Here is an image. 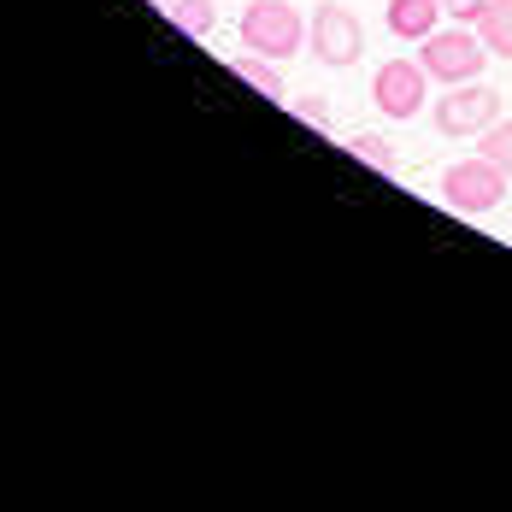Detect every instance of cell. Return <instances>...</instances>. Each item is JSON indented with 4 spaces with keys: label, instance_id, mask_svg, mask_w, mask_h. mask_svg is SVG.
I'll return each instance as SVG.
<instances>
[{
    "label": "cell",
    "instance_id": "obj_7",
    "mask_svg": "<svg viewBox=\"0 0 512 512\" xmlns=\"http://www.w3.org/2000/svg\"><path fill=\"white\" fill-rule=\"evenodd\" d=\"M442 18H448L442 0H389V6H383V24H389V36H401V42H424Z\"/></svg>",
    "mask_w": 512,
    "mask_h": 512
},
{
    "label": "cell",
    "instance_id": "obj_15",
    "mask_svg": "<svg viewBox=\"0 0 512 512\" xmlns=\"http://www.w3.org/2000/svg\"><path fill=\"white\" fill-rule=\"evenodd\" d=\"M154 6H171V0H154Z\"/></svg>",
    "mask_w": 512,
    "mask_h": 512
},
{
    "label": "cell",
    "instance_id": "obj_9",
    "mask_svg": "<svg viewBox=\"0 0 512 512\" xmlns=\"http://www.w3.org/2000/svg\"><path fill=\"white\" fill-rule=\"evenodd\" d=\"M165 18H171V30H183V36L206 42V36L218 30V0H171Z\"/></svg>",
    "mask_w": 512,
    "mask_h": 512
},
{
    "label": "cell",
    "instance_id": "obj_11",
    "mask_svg": "<svg viewBox=\"0 0 512 512\" xmlns=\"http://www.w3.org/2000/svg\"><path fill=\"white\" fill-rule=\"evenodd\" d=\"M477 36H483V48L495 53V59H512V0H501V6L477 24Z\"/></svg>",
    "mask_w": 512,
    "mask_h": 512
},
{
    "label": "cell",
    "instance_id": "obj_5",
    "mask_svg": "<svg viewBox=\"0 0 512 512\" xmlns=\"http://www.w3.org/2000/svg\"><path fill=\"white\" fill-rule=\"evenodd\" d=\"M307 48L318 53V65H330V71L359 65V53H365V24H359V12H354V6H336V0L312 6Z\"/></svg>",
    "mask_w": 512,
    "mask_h": 512
},
{
    "label": "cell",
    "instance_id": "obj_1",
    "mask_svg": "<svg viewBox=\"0 0 512 512\" xmlns=\"http://www.w3.org/2000/svg\"><path fill=\"white\" fill-rule=\"evenodd\" d=\"M489 59L495 53L483 48V36L471 30V24H454V30H430L424 42H418V65L430 71V83H477L483 71H489Z\"/></svg>",
    "mask_w": 512,
    "mask_h": 512
},
{
    "label": "cell",
    "instance_id": "obj_4",
    "mask_svg": "<svg viewBox=\"0 0 512 512\" xmlns=\"http://www.w3.org/2000/svg\"><path fill=\"white\" fill-rule=\"evenodd\" d=\"M430 118H436V130L448 136V142H477L495 118H501V95L477 77V83H448V95L430 106Z\"/></svg>",
    "mask_w": 512,
    "mask_h": 512
},
{
    "label": "cell",
    "instance_id": "obj_2",
    "mask_svg": "<svg viewBox=\"0 0 512 512\" xmlns=\"http://www.w3.org/2000/svg\"><path fill=\"white\" fill-rule=\"evenodd\" d=\"M507 189H512V177L495 165V159H483V154L442 165V201L454 206L460 218H483V212H495V206L507 201Z\"/></svg>",
    "mask_w": 512,
    "mask_h": 512
},
{
    "label": "cell",
    "instance_id": "obj_14",
    "mask_svg": "<svg viewBox=\"0 0 512 512\" xmlns=\"http://www.w3.org/2000/svg\"><path fill=\"white\" fill-rule=\"evenodd\" d=\"M295 118H307V124H330V106L318 101V95H301V101H289Z\"/></svg>",
    "mask_w": 512,
    "mask_h": 512
},
{
    "label": "cell",
    "instance_id": "obj_3",
    "mask_svg": "<svg viewBox=\"0 0 512 512\" xmlns=\"http://www.w3.org/2000/svg\"><path fill=\"white\" fill-rule=\"evenodd\" d=\"M242 48L265 53V59H295L307 48V18L289 6V0H248L242 12Z\"/></svg>",
    "mask_w": 512,
    "mask_h": 512
},
{
    "label": "cell",
    "instance_id": "obj_10",
    "mask_svg": "<svg viewBox=\"0 0 512 512\" xmlns=\"http://www.w3.org/2000/svg\"><path fill=\"white\" fill-rule=\"evenodd\" d=\"M348 154H354L359 165H371V171H383V177H395V171H401V154H395L383 136H348Z\"/></svg>",
    "mask_w": 512,
    "mask_h": 512
},
{
    "label": "cell",
    "instance_id": "obj_6",
    "mask_svg": "<svg viewBox=\"0 0 512 512\" xmlns=\"http://www.w3.org/2000/svg\"><path fill=\"white\" fill-rule=\"evenodd\" d=\"M371 106H377L383 118H395V124L418 118V112L430 106V71H424L418 59H383L377 77H371Z\"/></svg>",
    "mask_w": 512,
    "mask_h": 512
},
{
    "label": "cell",
    "instance_id": "obj_13",
    "mask_svg": "<svg viewBox=\"0 0 512 512\" xmlns=\"http://www.w3.org/2000/svg\"><path fill=\"white\" fill-rule=\"evenodd\" d=\"M495 6H501V0H442V12H448L454 24H471V30H477V24H483Z\"/></svg>",
    "mask_w": 512,
    "mask_h": 512
},
{
    "label": "cell",
    "instance_id": "obj_8",
    "mask_svg": "<svg viewBox=\"0 0 512 512\" xmlns=\"http://www.w3.org/2000/svg\"><path fill=\"white\" fill-rule=\"evenodd\" d=\"M230 71H236V77H248V83H254V89H259V95H265V101L289 106V83L277 77V59H265V53L242 48V53H236V59H230Z\"/></svg>",
    "mask_w": 512,
    "mask_h": 512
},
{
    "label": "cell",
    "instance_id": "obj_12",
    "mask_svg": "<svg viewBox=\"0 0 512 512\" xmlns=\"http://www.w3.org/2000/svg\"><path fill=\"white\" fill-rule=\"evenodd\" d=\"M477 154L495 159V165H501V171L512 177V118H495V124L477 136Z\"/></svg>",
    "mask_w": 512,
    "mask_h": 512
}]
</instances>
